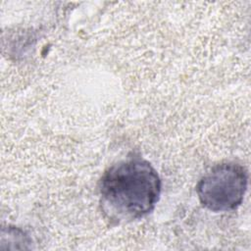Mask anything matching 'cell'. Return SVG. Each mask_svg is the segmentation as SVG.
I'll list each match as a JSON object with an SVG mask.
<instances>
[{
	"mask_svg": "<svg viewBox=\"0 0 251 251\" xmlns=\"http://www.w3.org/2000/svg\"><path fill=\"white\" fill-rule=\"evenodd\" d=\"M104 214L118 223L139 220L151 213L160 199L161 178L155 168L139 157L118 162L102 175L99 184Z\"/></svg>",
	"mask_w": 251,
	"mask_h": 251,
	"instance_id": "obj_1",
	"label": "cell"
},
{
	"mask_svg": "<svg viewBox=\"0 0 251 251\" xmlns=\"http://www.w3.org/2000/svg\"><path fill=\"white\" fill-rule=\"evenodd\" d=\"M247 185L246 169L233 162H225L214 166L199 179L196 193L207 210L228 212L242 203Z\"/></svg>",
	"mask_w": 251,
	"mask_h": 251,
	"instance_id": "obj_2",
	"label": "cell"
}]
</instances>
